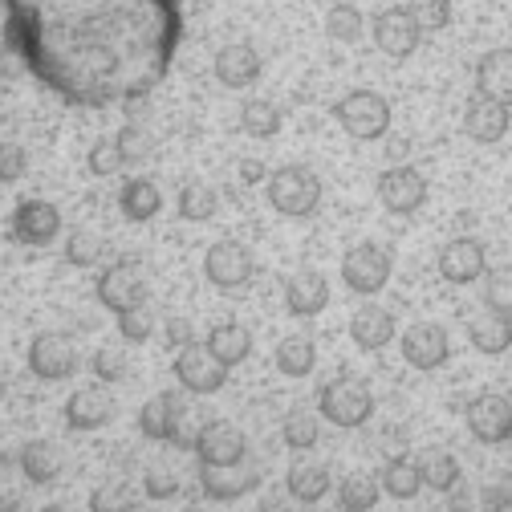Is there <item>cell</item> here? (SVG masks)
I'll return each mask as SVG.
<instances>
[{
    "label": "cell",
    "instance_id": "cell-37",
    "mask_svg": "<svg viewBox=\"0 0 512 512\" xmlns=\"http://www.w3.org/2000/svg\"><path fill=\"white\" fill-rule=\"evenodd\" d=\"M326 33H330L334 41H342V45H354V41H362V33H366V17H362L354 5H338V9H330V17H326Z\"/></svg>",
    "mask_w": 512,
    "mask_h": 512
},
{
    "label": "cell",
    "instance_id": "cell-42",
    "mask_svg": "<svg viewBox=\"0 0 512 512\" xmlns=\"http://www.w3.org/2000/svg\"><path fill=\"white\" fill-rule=\"evenodd\" d=\"M484 301H488V309L512 317V265H504V269H496V273L488 277V293H484Z\"/></svg>",
    "mask_w": 512,
    "mask_h": 512
},
{
    "label": "cell",
    "instance_id": "cell-15",
    "mask_svg": "<svg viewBox=\"0 0 512 512\" xmlns=\"http://www.w3.org/2000/svg\"><path fill=\"white\" fill-rule=\"evenodd\" d=\"M261 53H256L248 41H232V45H224L220 53H216V61H212V70H216V78L228 86V90H244V86H252L256 78H261Z\"/></svg>",
    "mask_w": 512,
    "mask_h": 512
},
{
    "label": "cell",
    "instance_id": "cell-41",
    "mask_svg": "<svg viewBox=\"0 0 512 512\" xmlns=\"http://www.w3.org/2000/svg\"><path fill=\"white\" fill-rule=\"evenodd\" d=\"M90 512H135V492L126 484H98L90 492Z\"/></svg>",
    "mask_w": 512,
    "mask_h": 512
},
{
    "label": "cell",
    "instance_id": "cell-34",
    "mask_svg": "<svg viewBox=\"0 0 512 512\" xmlns=\"http://www.w3.org/2000/svg\"><path fill=\"white\" fill-rule=\"evenodd\" d=\"M114 143H118L122 163H147V159L155 155V135L147 131L143 122H126Z\"/></svg>",
    "mask_w": 512,
    "mask_h": 512
},
{
    "label": "cell",
    "instance_id": "cell-20",
    "mask_svg": "<svg viewBox=\"0 0 512 512\" xmlns=\"http://www.w3.org/2000/svg\"><path fill=\"white\" fill-rule=\"evenodd\" d=\"M200 484L212 500H236L244 492H252L261 484V472L248 468L244 460L240 464H228V468H212V464H200Z\"/></svg>",
    "mask_w": 512,
    "mask_h": 512
},
{
    "label": "cell",
    "instance_id": "cell-2",
    "mask_svg": "<svg viewBox=\"0 0 512 512\" xmlns=\"http://www.w3.org/2000/svg\"><path fill=\"white\" fill-rule=\"evenodd\" d=\"M322 200V179H317L309 167L301 163H289V167H277L269 175V204L281 212V216H309Z\"/></svg>",
    "mask_w": 512,
    "mask_h": 512
},
{
    "label": "cell",
    "instance_id": "cell-6",
    "mask_svg": "<svg viewBox=\"0 0 512 512\" xmlns=\"http://www.w3.org/2000/svg\"><path fill=\"white\" fill-rule=\"evenodd\" d=\"M57 232H61V212L49 200H21L9 216V236L21 244L41 248V244H53Z\"/></svg>",
    "mask_w": 512,
    "mask_h": 512
},
{
    "label": "cell",
    "instance_id": "cell-46",
    "mask_svg": "<svg viewBox=\"0 0 512 512\" xmlns=\"http://www.w3.org/2000/svg\"><path fill=\"white\" fill-rule=\"evenodd\" d=\"M94 374H98L102 382H118V378H126V354L114 350V346H102V350L94 354Z\"/></svg>",
    "mask_w": 512,
    "mask_h": 512
},
{
    "label": "cell",
    "instance_id": "cell-11",
    "mask_svg": "<svg viewBox=\"0 0 512 512\" xmlns=\"http://www.w3.org/2000/svg\"><path fill=\"white\" fill-rule=\"evenodd\" d=\"M204 273L216 289H240L252 277V252L236 240H216L204 256Z\"/></svg>",
    "mask_w": 512,
    "mask_h": 512
},
{
    "label": "cell",
    "instance_id": "cell-24",
    "mask_svg": "<svg viewBox=\"0 0 512 512\" xmlns=\"http://www.w3.org/2000/svg\"><path fill=\"white\" fill-rule=\"evenodd\" d=\"M468 342L480 350V354H504L512 346V317L496 313V309H484L468 322Z\"/></svg>",
    "mask_w": 512,
    "mask_h": 512
},
{
    "label": "cell",
    "instance_id": "cell-18",
    "mask_svg": "<svg viewBox=\"0 0 512 512\" xmlns=\"http://www.w3.org/2000/svg\"><path fill=\"white\" fill-rule=\"evenodd\" d=\"M464 135L472 143H500L508 135V106L476 94L468 102V110H464Z\"/></svg>",
    "mask_w": 512,
    "mask_h": 512
},
{
    "label": "cell",
    "instance_id": "cell-9",
    "mask_svg": "<svg viewBox=\"0 0 512 512\" xmlns=\"http://www.w3.org/2000/svg\"><path fill=\"white\" fill-rule=\"evenodd\" d=\"M98 301L110 309V313H122V309H135L147 301V281L139 273L135 261H114L102 277H98Z\"/></svg>",
    "mask_w": 512,
    "mask_h": 512
},
{
    "label": "cell",
    "instance_id": "cell-21",
    "mask_svg": "<svg viewBox=\"0 0 512 512\" xmlns=\"http://www.w3.org/2000/svg\"><path fill=\"white\" fill-rule=\"evenodd\" d=\"M110 419H114V399H110L106 391H98V387H82V391H74L70 403H66V423H70L74 431H98V427H106Z\"/></svg>",
    "mask_w": 512,
    "mask_h": 512
},
{
    "label": "cell",
    "instance_id": "cell-35",
    "mask_svg": "<svg viewBox=\"0 0 512 512\" xmlns=\"http://www.w3.org/2000/svg\"><path fill=\"white\" fill-rule=\"evenodd\" d=\"M378 492H382V484H374L370 476H346L338 484V504L346 512H370L378 504Z\"/></svg>",
    "mask_w": 512,
    "mask_h": 512
},
{
    "label": "cell",
    "instance_id": "cell-55",
    "mask_svg": "<svg viewBox=\"0 0 512 512\" xmlns=\"http://www.w3.org/2000/svg\"><path fill=\"white\" fill-rule=\"evenodd\" d=\"M41 512H74V508H70V504H45Z\"/></svg>",
    "mask_w": 512,
    "mask_h": 512
},
{
    "label": "cell",
    "instance_id": "cell-48",
    "mask_svg": "<svg viewBox=\"0 0 512 512\" xmlns=\"http://www.w3.org/2000/svg\"><path fill=\"white\" fill-rule=\"evenodd\" d=\"M167 342H171L175 350H183V346L196 342V330H191L187 317H171V322H167Z\"/></svg>",
    "mask_w": 512,
    "mask_h": 512
},
{
    "label": "cell",
    "instance_id": "cell-8",
    "mask_svg": "<svg viewBox=\"0 0 512 512\" xmlns=\"http://www.w3.org/2000/svg\"><path fill=\"white\" fill-rule=\"evenodd\" d=\"M378 200L395 216H411L427 204V179L415 167H391L378 175Z\"/></svg>",
    "mask_w": 512,
    "mask_h": 512
},
{
    "label": "cell",
    "instance_id": "cell-22",
    "mask_svg": "<svg viewBox=\"0 0 512 512\" xmlns=\"http://www.w3.org/2000/svg\"><path fill=\"white\" fill-rule=\"evenodd\" d=\"M350 338H354V346H362V350H382V346L395 338V317H391V309L362 305V309L350 317Z\"/></svg>",
    "mask_w": 512,
    "mask_h": 512
},
{
    "label": "cell",
    "instance_id": "cell-58",
    "mask_svg": "<svg viewBox=\"0 0 512 512\" xmlns=\"http://www.w3.org/2000/svg\"><path fill=\"white\" fill-rule=\"evenodd\" d=\"M269 512H281V508H269Z\"/></svg>",
    "mask_w": 512,
    "mask_h": 512
},
{
    "label": "cell",
    "instance_id": "cell-45",
    "mask_svg": "<svg viewBox=\"0 0 512 512\" xmlns=\"http://www.w3.org/2000/svg\"><path fill=\"white\" fill-rule=\"evenodd\" d=\"M29 171V151L21 143H0V183H17Z\"/></svg>",
    "mask_w": 512,
    "mask_h": 512
},
{
    "label": "cell",
    "instance_id": "cell-43",
    "mask_svg": "<svg viewBox=\"0 0 512 512\" xmlns=\"http://www.w3.org/2000/svg\"><path fill=\"white\" fill-rule=\"evenodd\" d=\"M86 167H90V175H98V179H106V175H114V171L122 167V155H118V143H114V139H98V143L90 147V155H86Z\"/></svg>",
    "mask_w": 512,
    "mask_h": 512
},
{
    "label": "cell",
    "instance_id": "cell-50",
    "mask_svg": "<svg viewBox=\"0 0 512 512\" xmlns=\"http://www.w3.org/2000/svg\"><path fill=\"white\" fill-rule=\"evenodd\" d=\"M21 78V66H17V57L9 49H0V82H13Z\"/></svg>",
    "mask_w": 512,
    "mask_h": 512
},
{
    "label": "cell",
    "instance_id": "cell-30",
    "mask_svg": "<svg viewBox=\"0 0 512 512\" xmlns=\"http://www.w3.org/2000/svg\"><path fill=\"white\" fill-rule=\"evenodd\" d=\"M382 492H391L395 500H411V496H419V488H423V472H419V460H407V456H399V460H391L387 468H382Z\"/></svg>",
    "mask_w": 512,
    "mask_h": 512
},
{
    "label": "cell",
    "instance_id": "cell-14",
    "mask_svg": "<svg viewBox=\"0 0 512 512\" xmlns=\"http://www.w3.org/2000/svg\"><path fill=\"white\" fill-rule=\"evenodd\" d=\"M484 269H488V252L472 236H456L452 244H443V252H439V273L452 285H472L476 277H484Z\"/></svg>",
    "mask_w": 512,
    "mask_h": 512
},
{
    "label": "cell",
    "instance_id": "cell-32",
    "mask_svg": "<svg viewBox=\"0 0 512 512\" xmlns=\"http://www.w3.org/2000/svg\"><path fill=\"white\" fill-rule=\"evenodd\" d=\"M419 472H423V488L435 492H452L460 484V460L452 452H427L419 460Z\"/></svg>",
    "mask_w": 512,
    "mask_h": 512
},
{
    "label": "cell",
    "instance_id": "cell-12",
    "mask_svg": "<svg viewBox=\"0 0 512 512\" xmlns=\"http://www.w3.org/2000/svg\"><path fill=\"white\" fill-rule=\"evenodd\" d=\"M374 45L387 53V57H395V61H403V57H411L415 49H419V25H415V17L407 13V9H387V13H378L374 17Z\"/></svg>",
    "mask_w": 512,
    "mask_h": 512
},
{
    "label": "cell",
    "instance_id": "cell-52",
    "mask_svg": "<svg viewBox=\"0 0 512 512\" xmlns=\"http://www.w3.org/2000/svg\"><path fill=\"white\" fill-rule=\"evenodd\" d=\"M126 114H131V118L135 114H147V102L143 98H131V102H126Z\"/></svg>",
    "mask_w": 512,
    "mask_h": 512
},
{
    "label": "cell",
    "instance_id": "cell-1",
    "mask_svg": "<svg viewBox=\"0 0 512 512\" xmlns=\"http://www.w3.org/2000/svg\"><path fill=\"white\" fill-rule=\"evenodd\" d=\"M334 118L342 122V131L350 139L370 143V139H382L391 131V102L382 94H374V90H350L334 106Z\"/></svg>",
    "mask_w": 512,
    "mask_h": 512
},
{
    "label": "cell",
    "instance_id": "cell-19",
    "mask_svg": "<svg viewBox=\"0 0 512 512\" xmlns=\"http://www.w3.org/2000/svg\"><path fill=\"white\" fill-rule=\"evenodd\" d=\"M476 90L512 110V49H492L476 61Z\"/></svg>",
    "mask_w": 512,
    "mask_h": 512
},
{
    "label": "cell",
    "instance_id": "cell-38",
    "mask_svg": "<svg viewBox=\"0 0 512 512\" xmlns=\"http://www.w3.org/2000/svg\"><path fill=\"white\" fill-rule=\"evenodd\" d=\"M407 13L415 17L419 33H439L452 25V0H411Z\"/></svg>",
    "mask_w": 512,
    "mask_h": 512
},
{
    "label": "cell",
    "instance_id": "cell-13",
    "mask_svg": "<svg viewBox=\"0 0 512 512\" xmlns=\"http://www.w3.org/2000/svg\"><path fill=\"white\" fill-rule=\"evenodd\" d=\"M191 452L200 456V464L228 468V464H240V460H244L248 443H244L240 427H232V423H208V427H200L196 447H191Z\"/></svg>",
    "mask_w": 512,
    "mask_h": 512
},
{
    "label": "cell",
    "instance_id": "cell-3",
    "mask_svg": "<svg viewBox=\"0 0 512 512\" xmlns=\"http://www.w3.org/2000/svg\"><path fill=\"white\" fill-rule=\"evenodd\" d=\"M317 411H322L334 427H362L374 411V395L362 378H334L317 395Z\"/></svg>",
    "mask_w": 512,
    "mask_h": 512
},
{
    "label": "cell",
    "instance_id": "cell-31",
    "mask_svg": "<svg viewBox=\"0 0 512 512\" xmlns=\"http://www.w3.org/2000/svg\"><path fill=\"white\" fill-rule=\"evenodd\" d=\"M240 131L252 135V139H273V135L281 131V110H277L269 98L244 102V110H240Z\"/></svg>",
    "mask_w": 512,
    "mask_h": 512
},
{
    "label": "cell",
    "instance_id": "cell-26",
    "mask_svg": "<svg viewBox=\"0 0 512 512\" xmlns=\"http://www.w3.org/2000/svg\"><path fill=\"white\" fill-rule=\"evenodd\" d=\"M273 362H277V370H281L285 378H305V374L317 366V346H313V338H305V334H289V338L277 342Z\"/></svg>",
    "mask_w": 512,
    "mask_h": 512
},
{
    "label": "cell",
    "instance_id": "cell-54",
    "mask_svg": "<svg viewBox=\"0 0 512 512\" xmlns=\"http://www.w3.org/2000/svg\"><path fill=\"white\" fill-rule=\"evenodd\" d=\"M9 395V374H5V366H0V399Z\"/></svg>",
    "mask_w": 512,
    "mask_h": 512
},
{
    "label": "cell",
    "instance_id": "cell-51",
    "mask_svg": "<svg viewBox=\"0 0 512 512\" xmlns=\"http://www.w3.org/2000/svg\"><path fill=\"white\" fill-rule=\"evenodd\" d=\"M17 508V496H13V488H5L0 484V512H13Z\"/></svg>",
    "mask_w": 512,
    "mask_h": 512
},
{
    "label": "cell",
    "instance_id": "cell-47",
    "mask_svg": "<svg viewBox=\"0 0 512 512\" xmlns=\"http://www.w3.org/2000/svg\"><path fill=\"white\" fill-rule=\"evenodd\" d=\"M143 488H147L151 500H171V496L179 492V476H175L171 468H147Z\"/></svg>",
    "mask_w": 512,
    "mask_h": 512
},
{
    "label": "cell",
    "instance_id": "cell-39",
    "mask_svg": "<svg viewBox=\"0 0 512 512\" xmlns=\"http://www.w3.org/2000/svg\"><path fill=\"white\" fill-rule=\"evenodd\" d=\"M281 435H285V443L293 447V452H309V447L317 443V419L309 411H289L285 423H281Z\"/></svg>",
    "mask_w": 512,
    "mask_h": 512
},
{
    "label": "cell",
    "instance_id": "cell-27",
    "mask_svg": "<svg viewBox=\"0 0 512 512\" xmlns=\"http://www.w3.org/2000/svg\"><path fill=\"white\" fill-rule=\"evenodd\" d=\"M118 204H122V216H126V220L143 224V220L159 216L163 196H159V187H155L151 179H126V183H122V196H118Z\"/></svg>",
    "mask_w": 512,
    "mask_h": 512
},
{
    "label": "cell",
    "instance_id": "cell-17",
    "mask_svg": "<svg viewBox=\"0 0 512 512\" xmlns=\"http://www.w3.org/2000/svg\"><path fill=\"white\" fill-rule=\"evenodd\" d=\"M285 305L297 317H317V313L330 305V281L317 273V269H297L285 281Z\"/></svg>",
    "mask_w": 512,
    "mask_h": 512
},
{
    "label": "cell",
    "instance_id": "cell-36",
    "mask_svg": "<svg viewBox=\"0 0 512 512\" xmlns=\"http://www.w3.org/2000/svg\"><path fill=\"white\" fill-rule=\"evenodd\" d=\"M102 252H106V240H102L98 232H90V228H78V232H70V240H66V261L78 265V269L98 265Z\"/></svg>",
    "mask_w": 512,
    "mask_h": 512
},
{
    "label": "cell",
    "instance_id": "cell-44",
    "mask_svg": "<svg viewBox=\"0 0 512 512\" xmlns=\"http://www.w3.org/2000/svg\"><path fill=\"white\" fill-rule=\"evenodd\" d=\"M447 512H504V500L492 488H476V492H460Z\"/></svg>",
    "mask_w": 512,
    "mask_h": 512
},
{
    "label": "cell",
    "instance_id": "cell-29",
    "mask_svg": "<svg viewBox=\"0 0 512 512\" xmlns=\"http://www.w3.org/2000/svg\"><path fill=\"white\" fill-rule=\"evenodd\" d=\"M179 399L175 395H155V399H147L143 403V411H139V431L147 435V439H171V427H175V419H179Z\"/></svg>",
    "mask_w": 512,
    "mask_h": 512
},
{
    "label": "cell",
    "instance_id": "cell-16",
    "mask_svg": "<svg viewBox=\"0 0 512 512\" xmlns=\"http://www.w3.org/2000/svg\"><path fill=\"white\" fill-rule=\"evenodd\" d=\"M403 358L415 370H439L447 362V330L435 322H419L403 334Z\"/></svg>",
    "mask_w": 512,
    "mask_h": 512
},
{
    "label": "cell",
    "instance_id": "cell-53",
    "mask_svg": "<svg viewBox=\"0 0 512 512\" xmlns=\"http://www.w3.org/2000/svg\"><path fill=\"white\" fill-rule=\"evenodd\" d=\"M9 456H13V452H9V443H5V431H0V468L9 464Z\"/></svg>",
    "mask_w": 512,
    "mask_h": 512
},
{
    "label": "cell",
    "instance_id": "cell-49",
    "mask_svg": "<svg viewBox=\"0 0 512 512\" xmlns=\"http://www.w3.org/2000/svg\"><path fill=\"white\" fill-rule=\"evenodd\" d=\"M240 179L244 183H265L269 179V167L261 159H240Z\"/></svg>",
    "mask_w": 512,
    "mask_h": 512
},
{
    "label": "cell",
    "instance_id": "cell-25",
    "mask_svg": "<svg viewBox=\"0 0 512 512\" xmlns=\"http://www.w3.org/2000/svg\"><path fill=\"white\" fill-rule=\"evenodd\" d=\"M204 346L212 350L216 362H224V366L232 370V366H240V362L252 354V334H248V326H240V322H220V326H212V334H208Z\"/></svg>",
    "mask_w": 512,
    "mask_h": 512
},
{
    "label": "cell",
    "instance_id": "cell-5",
    "mask_svg": "<svg viewBox=\"0 0 512 512\" xmlns=\"http://www.w3.org/2000/svg\"><path fill=\"white\" fill-rule=\"evenodd\" d=\"M175 378H179V387L191 391V395H216L224 391V382H228V366L212 358L208 346L200 342H191L175 354Z\"/></svg>",
    "mask_w": 512,
    "mask_h": 512
},
{
    "label": "cell",
    "instance_id": "cell-33",
    "mask_svg": "<svg viewBox=\"0 0 512 512\" xmlns=\"http://www.w3.org/2000/svg\"><path fill=\"white\" fill-rule=\"evenodd\" d=\"M179 216L191 224L212 220L216 216V191L208 183H183L179 187Z\"/></svg>",
    "mask_w": 512,
    "mask_h": 512
},
{
    "label": "cell",
    "instance_id": "cell-56",
    "mask_svg": "<svg viewBox=\"0 0 512 512\" xmlns=\"http://www.w3.org/2000/svg\"><path fill=\"white\" fill-rule=\"evenodd\" d=\"M322 5H330V9H338V5H350V0H322Z\"/></svg>",
    "mask_w": 512,
    "mask_h": 512
},
{
    "label": "cell",
    "instance_id": "cell-4",
    "mask_svg": "<svg viewBox=\"0 0 512 512\" xmlns=\"http://www.w3.org/2000/svg\"><path fill=\"white\" fill-rule=\"evenodd\" d=\"M391 269H395V256L374 240H362L342 256V281L354 293H378L391 281Z\"/></svg>",
    "mask_w": 512,
    "mask_h": 512
},
{
    "label": "cell",
    "instance_id": "cell-10",
    "mask_svg": "<svg viewBox=\"0 0 512 512\" xmlns=\"http://www.w3.org/2000/svg\"><path fill=\"white\" fill-rule=\"evenodd\" d=\"M464 423H468V431H472L480 443H504V439L512 435V403H508L504 395L484 391V395H476V399L468 403Z\"/></svg>",
    "mask_w": 512,
    "mask_h": 512
},
{
    "label": "cell",
    "instance_id": "cell-28",
    "mask_svg": "<svg viewBox=\"0 0 512 512\" xmlns=\"http://www.w3.org/2000/svg\"><path fill=\"white\" fill-rule=\"evenodd\" d=\"M285 488H289L293 500H301V504H317L334 484H330V472H326L322 464H293L289 476H285Z\"/></svg>",
    "mask_w": 512,
    "mask_h": 512
},
{
    "label": "cell",
    "instance_id": "cell-40",
    "mask_svg": "<svg viewBox=\"0 0 512 512\" xmlns=\"http://www.w3.org/2000/svg\"><path fill=\"white\" fill-rule=\"evenodd\" d=\"M114 317H118V334H122L126 342H147V338L155 334V313L147 309V301L135 305V309H122V313H114Z\"/></svg>",
    "mask_w": 512,
    "mask_h": 512
},
{
    "label": "cell",
    "instance_id": "cell-7",
    "mask_svg": "<svg viewBox=\"0 0 512 512\" xmlns=\"http://www.w3.org/2000/svg\"><path fill=\"white\" fill-rule=\"evenodd\" d=\"M29 370L45 382H61V378H70L78 370V350L66 334H57V330H45L33 338L29 346Z\"/></svg>",
    "mask_w": 512,
    "mask_h": 512
},
{
    "label": "cell",
    "instance_id": "cell-57",
    "mask_svg": "<svg viewBox=\"0 0 512 512\" xmlns=\"http://www.w3.org/2000/svg\"><path fill=\"white\" fill-rule=\"evenodd\" d=\"M191 512H204V508H191Z\"/></svg>",
    "mask_w": 512,
    "mask_h": 512
},
{
    "label": "cell",
    "instance_id": "cell-23",
    "mask_svg": "<svg viewBox=\"0 0 512 512\" xmlns=\"http://www.w3.org/2000/svg\"><path fill=\"white\" fill-rule=\"evenodd\" d=\"M17 464H21L25 480H33V484H53V480L61 476V468H66V460H61V452H57L49 439H29V443H21Z\"/></svg>",
    "mask_w": 512,
    "mask_h": 512
}]
</instances>
